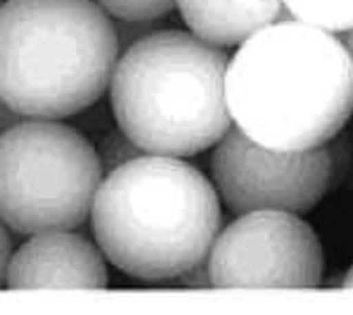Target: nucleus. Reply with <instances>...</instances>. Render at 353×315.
Returning <instances> with one entry per match:
<instances>
[{"label": "nucleus", "mask_w": 353, "mask_h": 315, "mask_svg": "<svg viewBox=\"0 0 353 315\" xmlns=\"http://www.w3.org/2000/svg\"><path fill=\"white\" fill-rule=\"evenodd\" d=\"M103 178L96 146L61 120L21 118L0 131V222L9 231L80 228Z\"/></svg>", "instance_id": "obj_5"}, {"label": "nucleus", "mask_w": 353, "mask_h": 315, "mask_svg": "<svg viewBox=\"0 0 353 315\" xmlns=\"http://www.w3.org/2000/svg\"><path fill=\"white\" fill-rule=\"evenodd\" d=\"M117 30V37H119V46H121V53L125 48H129L131 44L138 43L143 39L145 36H149L157 28V21H128V20H113Z\"/></svg>", "instance_id": "obj_13"}, {"label": "nucleus", "mask_w": 353, "mask_h": 315, "mask_svg": "<svg viewBox=\"0 0 353 315\" xmlns=\"http://www.w3.org/2000/svg\"><path fill=\"white\" fill-rule=\"evenodd\" d=\"M96 150L105 173L112 171V169L119 168L121 164L143 153L119 127L117 131L108 132L99 143V146H96Z\"/></svg>", "instance_id": "obj_12"}, {"label": "nucleus", "mask_w": 353, "mask_h": 315, "mask_svg": "<svg viewBox=\"0 0 353 315\" xmlns=\"http://www.w3.org/2000/svg\"><path fill=\"white\" fill-rule=\"evenodd\" d=\"M121 46L96 0H2L0 106L20 118L62 120L110 88Z\"/></svg>", "instance_id": "obj_3"}, {"label": "nucleus", "mask_w": 353, "mask_h": 315, "mask_svg": "<svg viewBox=\"0 0 353 315\" xmlns=\"http://www.w3.org/2000/svg\"><path fill=\"white\" fill-rule=\"evenodd\" d=\"M341 37H343V41H345L346 48H348V52H350V56H352V60H353V30L343 34Z\"/></svg>", "instance_id": "obj_15"}, {"label": "nucleus", "mask_w": 353, "mask_h": 315, "mask_svg": "<svg viewBox=\"0 0 353 315\" xmlns=\"http://www.w3.org/2000/svg\"><path fill=\"white\" fill-rule=\"evenodd\" d=\"M226 102L233 125L263 146H325L353 115V60L341 36L285 18L235 48Z\"/></svg>", "instance_id": "obj_1"}, {"label": "nucleus", "mask_w": 353, "mask_h": 315, "mask_svg": "<svg viewBox=\"0 0 353 315\" xmlns=\"http://www.w3.org/2000/svg\"><path fill=\"white\" fill-rule=\"evenodd\" d=\"M292 18L343 36L353 30V0H283Z\"/></svg>", "instance_id": "obj_10"}, {"label": "nucleus", "mask_w": 353, "mask_h": 315, "mask_svg": "<svg viewBox=\"0 0 353 315\" xmlns=\"http://www.w3.org/2000/svg\"><path fill=\"white\" fill-rule=\"evenodd\" d=\"M343 287L345 289H353V264L348 270V273L345 275V280H343Z\"/></svg>", "instance_id": "obj_16"}, {"label": "nucleus", "mask_w": 353, "mask_h": 315, "mask_svg": "<svg viewBox=\"0 0 353 315\" xmlns=\"http://www.w3.org/2000/svg\"><path fill=\"white\" fill-rule=\"evenodd\" d=\"M230 56L189 30L156 28L117 60L110 106L143 153L188 159L233 127L226 102Z\"/></svg>", "instance_id": "obj_4"}, {"label": "nucleus", "mask_w": 353, "mask_h": 315, "mask_svg": "<svg viewBox=\"0 0 353 315\" xmlns=\"http://www.w3.org/2000/svg\"><path fill=\"white\" fill-rule=\"evenodd\" d=\"M0 4H2V0H0Z\"/></svg>", "instance_id": "obj_18"}, {"label": "nucleus", "mask_w": 353, "mask_h": 315, "mask_svg": "<svg viewBox=\"0 0 353 315\" xmlns=\"http://www.w3.org/2000/svg\"><path fill=\"white\" fill-rule=\"evenodd\" d=\"M0 116H2V106H0Z\"/></svg>", "instance_id": "obj_17"}, {"label": "nucleus", "mask_w": 353, "mask_h": 315, "mask_svg": "<svg viewBox=\"0 0 353 315\" xmlns=\"http://www.w3.org/2000/svg\"><path fill=\"white\" fill-rule=\"evenodd\" d=\"M106 257L74 229L28 236L12 252L6 287L21 289H105L108 287Z\"/></svg>", "instance_id": "obj_8"}, {"label": "nucleus", "mask_w": 353, "mask_h": 315, "mask_svg": "<svg viewBox=\"0 0 353 315\" xmlns=\"http://www.w3.org/2000/svg\"><path fill=\"white\" fill-rule=\"evenodd\" d=\"M207 266L216 289H316L325 259L299 213L260 210L221 228Z\"/></svg>", "instance_id": "obj_6"}, {"label": "nucleus", "mask_w": 353, "mask_h": 315, "mask_svg": "<svg viewBox=\"0 0 353 315\" xmlns=\"http://www.w3.org/2000/svg\"><path fill=\"white\" fill-rule=\"evenodd\" d=\"M332 157L325 146L285 152L256 143L233 125L212 146L210 180L235 215L260 210L307 213L329 191Z\"/></svg>", "instance_id": "obj_7"}, {"label": "nucleus", "mask_w": 353, "mask_h": 315, "mask_svg": "<svg viewBox=\"0 0 353 315\" xmlns=\"http://www.w3.org/2000/svg\"><path fill=\"white\" fill-rule=\"evenodd\" d=\"M12 252L14 250H12V239L11 235H9V228L6 224L0 222V289L6 287Z\"/></svg>", "instance_id": "obj_14"}, {"label": "nucleus", "mask_w": 353, "mask_h": 315, "mask_svg": "<svg viewBox=\"0 0 353 315\" xmlns=\"http://www.w3.org/2000/svg\"><path fill=\"white\" fill-rule=\"evenodd\" d=\"M113 20L159 21L175 9V0H96Z\"/></svg>", "instance_id": "obj_11"}, {"label": "nucleus", "mask_w": 353, "mask_h": 315, "mask_svg": "<svg viewBox=\"0 0 353 315\" xmlns=\"http://www.w3.org/2000/svg\"><path fill=\"white\" fill-rule=\"evenodd\" d=\"M193 36L216 48H239L261 28L292 18L283 0H175Z\"/></svg>", "instance_id": "obj_9"}, {"label": "nucleus", "mask_w": 353, "mask_h": 315, "mask_svg": "<svg viewBox=\"0 0 353 315\" xmlns=\"http://www.w3.org/2000/svg\"><path fill=\"white\" fill-rule=\"evenodd\" d=\"M94 241L141 282L182 279L207 261L221 231L212 180L181 157L141 153L105 175L90 212Z\"/></svg>", "instance_id": "obj_2"}]
</instances>
